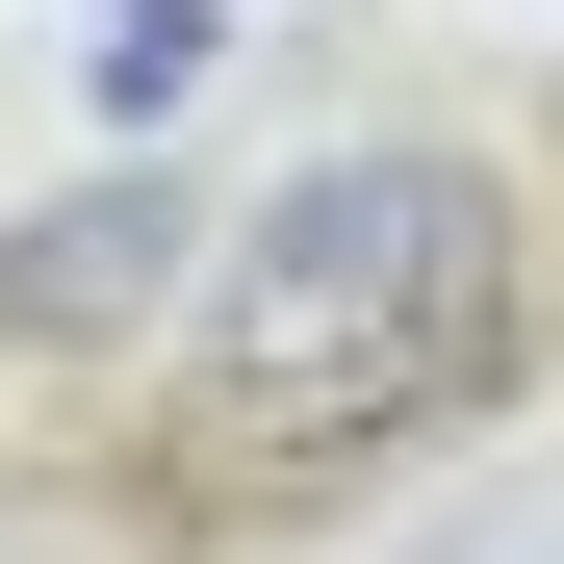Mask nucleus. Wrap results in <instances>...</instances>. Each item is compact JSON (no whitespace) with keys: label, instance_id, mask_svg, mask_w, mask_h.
<instances>
[{"label":"nucleus","instance_id":"f257e3e1","mask_svg":"<svg viewBox=\"0 0 564 564\" xmlns=\"http://www.w3.org/2000/svg\"><path fill=\"white\" fill-rule=\"evenodd\" d=\"M488 334H513V206L488 180L462 154H308L206 282V436H257V462L411 436V411L488 386Z\"/></svg>","mask_w":564,"mask_h":564},{"label":"nucleus","instance_id":"f03ea898","mask_svg":"<svg viewBox=\"0 0 564 564\" xmlns=\"http://www.w3.org/2000/svg\"><path fill=\"white\" fill-rule=\"evenodd\" d=\"M154 282H180V180H154V206L104 180V206H52L26 257H0V308H26V334H104V308H154Z\"/></svg>","mask_w":564,"mask_h":564}]
</instances>
